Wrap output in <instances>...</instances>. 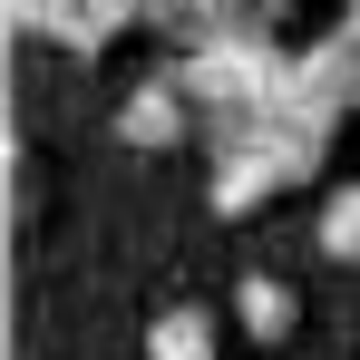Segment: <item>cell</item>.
I'll return each mask as SVG.
<instances>
[{
    "mask_svg": "<svg viewBox=\"0 0 360 360\" xmlns=\"http://www.w3.org/2000/svg\"><path fill=\"white\" fill-rule=\"evenodd\" d=\"M214 341H224V331H214V311H205V302H176V311H156V321H146V360H224Z\"/></svg>",
    "mask_w": 360,
    "mask_h": 360,
    "instance_id": "obj_5",
    "label": "cell"
},
{
    "mask_svg": "<svg viewBox=\"0 0 360 360\" xmlns=\"http://www.w3.org/2000/svg\"><path fill=\"white\" fill-rule=\"evenodd\" d=\"M321 253L331 263H360V176L321 195Z\"/></svg>",
    "mask_w": 360,
    "mask_h": 360,
    "instance_id": "obj_6",
    "label": "cell"
},
{
    "mask_svg": "<svg viewBox=\"0 0 360 360\" xmlns=\"http://www.w3.org/2000/svg\"><path fill=\"white\" fill-rule=\"evenodd\" d=\"M195 117H205V108L185 98V78H146V88L117 108V136L136 146V156H166V146H185V136H195Z\"/></svg>",
    "mask_w": 360,
    "mask_h": 360,
    "instance_id": "obj_2",
    "label": "cell"
},
{
    "mask_svg": "<svg viewBox=\"0 0 360 360\" xmlns=\"http://www.w3.org/2000/svg\"><path fill=\"white\" fill-rule=\"evenodd\" d=\"M234 321H243V341H263V351H273V341H283V331L302 321V302H292V283H283V273H243Z\"/></svg>",
    "mask_w": 360,
    "mask_h": 360,
    "instance_id": "obj_4",
    "label": "cell"
},
{
    "mask_svg": "<svg viewBox=\"0 0 360 360\" xmlns=\"http://www.w3.org/2000/svg\"><path fill=\"white\" fill-rule=\"evenodd\" d=\"M351 78H360V20H351Z\"/></svg>",
    "mask_w": 360,
    "mask_h": 360,
    "instance_id": "obj_7",
    "label": "cell"
},
{
    "mask_svg": "<svg viewBox=\"0 0 360 360\" xmlns=\"http://www.w3.org/2000/svg\"><path fill=\"white\" fill-rule=\"evenodd\" d=\"M10 10H20V30H39L59 49H108L127 20H146V0H10Z\"/></svg>",
    "mask_w": 360,
    "mask_h": 360,
    "instance_id": "obj_1",
    "label": "cell"
},
{
    "mask_svg": "<svg viewBox=\"0 0 360 360\" xmlns=\"http://www.w3.org/2000/svg\"><path fill=\"white\" fill-rule=\"evenodd\" d=\"M273 195H283V166H273L253 136H224V156H214V214L243 224V214H253V205H273Z\"/></svg>",
    "mask_w": 360,
    "mask_h": 360,
    "instance_id": "obj_3",
    "label": "cell"
}]
</instances>
